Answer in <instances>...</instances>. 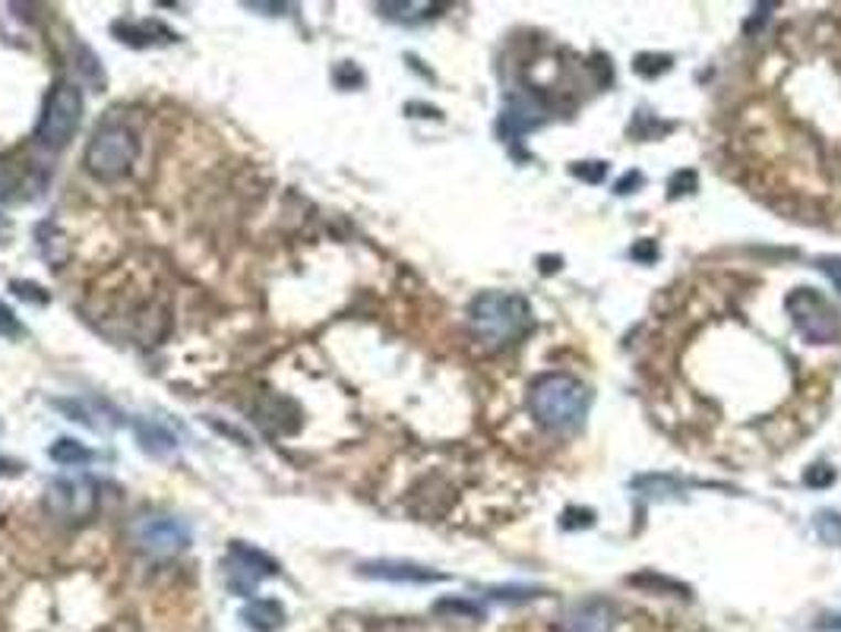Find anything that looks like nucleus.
Returning <instances> with one entry per match:
<instances>
[{"mask_svg":"<svg viewBox=\"0 0 841 632\" xmlns=\"http://www.w3.org/2000/svg\"><path fill=\"white\" fill-rule=\"evenodd\" d=\"M788 313L810 345H835L841 339V317L817 288H795L788 294Z\"/></svg>","mask_w":841,"mask_h":632,"instance_id":"39448f33","label":"nucleus"},{"mask_svg":"<svg viewBox=\"0 0 841 632\" xmlns=\"http://www.w3.org/2000/svg\"><path fill=\"white\" fill-rule=\"evenodd\" d=\"M241 617L254 632H276L285 623V608L273 598H254L247 608L241 610Z\"/></svg>","mask_w":841,"mask_h":632,"instance_id":"ddd939ff","label":"nucleus"},{"mask_svg":"<svg viewBox=\"0 0 841 632\" xmlns=\"http://www.w3.org/2000/svg\"><path fill=\"white\" fill-rule=\"evenodd\" d=\"M130 540H134L140 550L156 554V557L181 554L190 544V525L184 518H178V515H140V518L130 525Z\"/></svg>","mask_w":841,"mask_h":632,"instance_id":"423d86ee","label":"nucleus"},{"mask_svg":"<svg viewBox=\"0 0 841 632\" xmlns=\"http://www.w3.org/2000/svg\"><path fill=\"white\" fill-rule=\"evenodd\" d=\"M822 471H807V484L810 488H826V484H832L835 481V471L829 469V465H819Z\"/></svg>","mask_w":841,"mask_h":632,"instance_id":"5701e85b","label":"nucleus"},{"mask_svg":"<svg viewBox=\"0 0 841 632\" xmlns=\"http://www.w3.org/2000/svg\"><path fill=\"white\" fill-rule=\"evenodd\" d=\"M98 506V484L86 474L54 478L47 488V510L57 518H89Z\"/></svg>","mask_w":841,"mask_h":632,"instance_id":"6e6552de","label":"nucleus"},{"mask_svg":"<svg viewBox=\"0 0 841 632\" xmlns=\"http://www.w3.org/2000/svg\"><path fill=\"white\" fill-rule=\"evenodd\" d=\"M0 335H10V339L23 335V323L17 320V313L3 304V301H0Z\"/></svg>","mask_w":841,"mask_h":632,"instance_id":"6ab92c4d","label":"nucleus"},{"mask_svg":"<svg viewBox=\"0 0 841 632\" xmlns=\"http://www.w3.org/2000/svg\"><path fill=\"white\" fill-rule=\"evenodd\" d=\"M693 188H696V174H693V171H678V174L671 178V196L690 193Z\"/></svg>","mask_w":841,"mask_h":632,"instance_id":"aec40b11","label":"nucleus"},{"mask_svg":"<svg viewBox=\"0 0 841 632\" xmlns=\"http://www.w3.org/2000/svg\"><path fill=\"white\" fill-rule=\"evenodd\" d=\"M573 178H579V181H588V184H602L605 181V174H608V164L605 162H576L573 168Z\"/></svg>","mask_w":841,"mask_h":632,"instance_id":"f3484780","label":"nucleus"},{"mask_svg":"<svg viewBox=\"0 0 841 632\" xmlns=\"http://www.w3.org/2000/svg\"><path fill=\"white\" fill-rule=\"evenodd\" d=\"M532 326H535L532 304L513 291H481L468 304V329L491 352L515 345L522 335L532 332Z\"/></svg>","mask_w":841,"mask_h":632,"instance_id":"f03ea898","label":"nucleus"},{"mask_svg":"<svg viewBox=\"0 0 841 632\" xmlns=\"http://www.w3.org/2000/svg\"><path fill=\"white\" fill-rule=\"evenodd\" d=\"M817 626L819 630H841V613H835V617H822Z\"/></svg>","mask_w":841,"mask_h":632,"instance_id":"393cba45","label":"nucleus"},{"mask_svg":"<svg viewBox=\"0 0 841 632\" xmlns=\"http://www.w3.org/2000/svg\"><path fill=\"white\" fill-rule=\"evenodd\" d=\"M140 156V140L124 124H102L86 146V171L98 181H120Z\"/></svg>","mask_w":841,"mask_h":632,"instance_id":"7ed1b4c3","label":"nucleus"},{"mask_svg":"<svg viewBox=\"0 0 841 632\" xmlns=\"http://www.w3.org/2000/svg\"><path fill=\"white\" fill-rule=\"evenodd\" d=\"M592 408V389L579 376L551 371L532 379L529 386V411L544 430L573 433L579 430Z\"/></svg>","mask_w":841,"mask_h":632,"instance_id":"f257e3e1","label":"nucleus"},{"mask_svg":"<svg viewBox=\"0 0 841 632\" xmlns=\"http://www.w3.org/2000/svg\"><path fill=\"white\" fill-rule=\"evenodd\" d=\"M541 124H544V108L537 105L535 95H513L507 101L503 115H500V137L503 140H519Z\"/></svg>","mask_w":841,"mask_h":632,"instance_id":"9b49d317","label":"nucleus"},{"mask_svg":"<svg viewBox=\"0 0 841 632\" xmlns=\"http://www.w3.org/2000/svg\"><path fill=\"white\" fill-rule=\"evenodd\" d=\"M137 437H140V446L149 452V456H164L174 449V433L164 430L162 424L156 421H137Z\"/></svg>","mask_w":841,"mask_h":632,"instance_id":"2eb2a0df","label":"nucleus"},{"mask_svg":"<svg viewBox=\"0 0 841 632\" xmlns=\"http://www.w3.org/2000/svg\"><path fill=\"white\" fill-rule=\"evenodd\" d=\"M632 257L646 259V263H652V259H654V244H652V240H646V244H636V247H632Z\"/></svg>","mask_w":841,"mask_h":632,"instance_id":"b1692460","label":"nucleus"},{"mask_svg":"<svg viewBox=\"0 0 841 632\" xmlns=\"http://www.w3.org/2000/svg\"><path fill=\"white\" fill-rule=\"evenodd\" d=\"M7 471H17L13 462H7V459H0V474H7Z\"/></svg>","mask_w":841,"mask_h":632,"instance_id":"bb28decb","label":"nucleus"},{"mask_svg":"<svg viewBox=\"0 0 841 632\" xmlns=\"http://www.w3.org/2000/svg\"><path fill=\"white\" fill-rule=\"evenodd\" d=\"M817 532L826 544H841V515L839 513H819L817 515Z\"/></svg>","mask_w":841,"mask_h":632,"instance_id":"dca6fc26","label":"nucleus"},{"mask_svg":"<svg viewBox=\"0 0 841 632\" xmlns=\"http://www.w3.org/2000/svg\"><path fill=\"white\" fill-rule=\"evenodd\" d=\"M642 184H646V178H642L639 171H627V174L614 184V190H617L620 196H627V193H632L636 188H642Z\"/></svg>","mask_w":841,"mask_h":632,"instance_id":"412c9836","label":"nucleus"},{"mask_svg":"<svg viewBox=\"0 0 841 632\" xmlns=\"http://www.w3.org/2000/svg\"><path fill=\"white\" fill-rule=\"evenodd\" d=\"M7 235H10V218L0 215V240H7Z\"/></svg>","mask_w":841,"mask_h":632,"instance_id":"a878e982","label":"nucleus"},{"mask_svg":"<svg viewBox=\"0 0 841 632\" xmlns=\"http://www.w3.org/2000/svg\"><path fill=\"white\" fill-rule=\"evenodd\" d=\"M115 35L120 42L134 47L146 45H171L178 42V32H171L159 20H134V23H115Z\"/></svg>","mask_w":841,"mask_h":632,"instance_id":"f8f14e48","label":"nucleus"},{"mask_svg":"<svg viewBox=\"0 0 841 632\" xmlns=\"http://www.w3.org/2000/svg\"><path fill=\"white\" fill-rule=\"evenodd\" d=\"M83 120V93L76 83H57L45 98L42 118L35 124V142L47 152H61L73 140Z\"/></svg>","mask_w":841,"mask_h":632,"instance_id":"20e7f679","label":"nucleus"},{"mask_svg":"<svg viewBox=\"0 0 841 632\" xmlns=\"http://www.w3.org/2000/svg\"><path fill=\"white\" fill-rule=\"evenodd\" d=\"M47 456L57 462V465H64V469H79V465H86V462H93L95 452L89 446H83L79 440H71V437H61L57 443L47 449Z\"/></svg>","mask_w":841,"mask_h":632,"instance_id":"4468645a","label":"nucleus"},{"mask_svg":"<svg viewBox=\"0 0 841 632\" xmlns=\"http://www.w3.org/2000/svg\"><path fill=\"white\" fill-rule=\"evenodd\" d=\"M266 576H279V563L266 557L257 547H251V544L234 540L228 557H225V582H228L234 594H241V598L254 594Z\"/></svg>","mask_w":841,"mask_h":632,"instance_id":"0eeeda50","label":"nucleus"},{"mask_svg":"<svg viewBox=\"0 0 841 632\" xmlns=\"http://www.w3.org/2000/svg\"><path fill=\"white\" fill-rule=\"evenodd\" d=\"M617 608L608 598H583L563 610L557 632H614Z\"/></svg>","mask_w":841,"mask_h":632,"instance_id":"1a4fd4ad","label":"nucleus"},{"mask_svg":"<svg viewBox=\"0 0 841 632\" xmlns=\"http://www.w3.org/2000/svg\"><path fill=\"white\" fill-rule=\"evenodd\" d=\"M491 598H497V601H532V598H541V588H525V586L491 588Z\"/></svg>","mask_w":841,"mask_h":632,"instance_id":"a211bd4d","label":"nucleus"},{"mask_svg":"<svg viewBox=\"0 0 841 632\" xmlns=\"http://www.w3.org/2000/svg\"><path fill=\"white\" fill-rule=\"evenodd\" d=\"M437 610H456V613H466V617H481V608L478 604H471V601H440Z\"/></svg>","mask_w":841,"mask_h":632,"instance_id":"4be33fe9","label":"nucleus"},{"mask_svg":"<svg viewBox=\"0 0 841 632\" xmlns=\"http://www.w3.org/2000/svg\"><path fill=\"white\" fill-rule=\"evenodd\" d=\"M361 576L368 579H380V582H402V586H434V582H446L449 576L427 569L420 563L412 560H371L358 566Z\"/></svg>","mask_w":841,"mask_h":632,"instance_id":"9d476101","label":"nucleus"}]
</instances>
